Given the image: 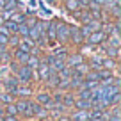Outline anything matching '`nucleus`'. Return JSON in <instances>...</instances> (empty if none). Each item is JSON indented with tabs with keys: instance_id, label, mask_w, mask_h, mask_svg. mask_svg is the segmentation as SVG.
<instances>
[{
	"instance_id": "obj_1",
	"label": "nucleus",
	"mask_w": 121,
	"mask_h": 121,
	"mask_svg": "<svg viewBox=\"0 0 121 121\" xmlns=\"http://www.w3.org/2000/svg\"><path fill=\"white\" fill-rule=\"evenodd\" d=\"M55 43L64 45L69 39V25L66 22H55Z\"/></svg>"
},
{
	"instance_id": "obj_2",
	"label": "nucleus",
	"mask_w": 121,
	"mask_h": 121,
	"mask_svg": "<svg viewBox=\"0 0 121 121\" xmlns=\"http://www.w3.org/2000/svg\"><path fill=\"white\" fill-rule=\"evenodd\" d=\"M68 41H71L73 45H77V46H82L84 43V38H82V34H80V27L78 25H69V39Z\"/></svg>"
},
{
	"instance_id": "obj_3",
	"label": "nucleus",
	"mask_w": 121,
	"mask_h": 121,
	"mask_svg": "<svg viewBox=\"0 0 121 121\" xmlns=\"http://www.w3.org/2000/svg\"><path fill=\"white\" fill-rule=\"evenodd\" d=\"M105 38H107L105 32L100 29V30H95V32H91L89 38L86 39V43H87V45H91V46H98V45H102V43L105 41Z\"/></svg>"
},
{
	"instance_id": "obj_4",
	"label": "nucleus",
	"mask_w": 121,
	"mask_h": 121,
	"mask_svg": "<svg viewBox=\"0 0 121 121\" xmlns=\"http://www.w3.org/2000/svg\"><path fill=\"white\" fill-rule=\"evenodd\" d=\"M36 69H38V77H39L41 80H45V82H46V78L53 73V69L45 62V59H41V62H39V66H38Z\"/></svg>"
},
{
	"instance_id": "obj_5",
	"label": "nucleus",
	"mask_w": 121,
	"mask_h": 121,
	"mask_svg": "<svg viewBox=\"0 0 121 121\" xmlns=\"http://www.w3.org/2000/svg\"><path fill=\"white\" fill-rule=\"evenodd\" d=\"M80 62H84L82 53H69V55H66V66H68V68H75Z\"/></svg>"
},
{
	"instance_id": "obj_6",
	"label": "nucleus",
	"mask_w": 121,
	"mask_h": 121,
	"mask_svg": "<svg viewBox=\"0 0 121 121\" xmlns=\"http://www.w3.org/2000/svg\"><path fill=\"white\" fill-rule=\"evenodd\" d=\"M36 102H38L39 105H43L45 109H50L53 100H52V95H50V93H39V95L36 96Z\"/></svg>"
},
{
	"instance_id": "obj_7",
	"label": "nucleus",
	"mask_w": 121,
	"mask_h": 121,
	"mask_svg": "<svg viewBox=\"0 0 121 121\" xmlns=\"http://www.w3.org/2000/svg\"><path fill=\"white\" fill-rule=\"evenodd\" d=\"M16 48L23 50V52H27V53H30L32 50L36 48V43H34V41H30L29 38H20V41H18V46H16Z\"/></svg>"
},
{
	"instance_id": "obj_8",
	"label": "nucleus",
	"mask_w": 121,
	"mask_h": 121,
	"mask_svg": "<svg viewBox=\"0 0 121 121\" xmlns=\"http://www.w3.org/2000/svg\"><path fill=\"white\" fill-rule=\"evenodd\" d=\"M29 55L30 53L23 52V50H20V48H16L14 52H13V59H14V62H18V64H25L27 59H29Z\"/></svg>"
},
{
	"instance_id": "obj_9",
	"label": "nucleus",
	"mask_w": 121,
	"mask_h": 121,
	"mask_svg": "<svg viewBox=\"0 0 121 121\" xmlns=\"http://www.w3.org/2000/svg\"><path fill=\"white\" fill-rule=\"evenodd\" d=\"M69 119H71V121H87V119H89V110H80V109H77L75 112L69 116Z\"/></svg>"
},
{
	"instance_id": "obj_10",
	"label": "nucleus",
	"mask_w": 121,
	"mask_h": 121,
	"mask_svg": "<svg viewBox=\"0 0 121 121\" xmlns=\"http://www.w3.org/2000/svg\"><path fill=\"white\" fill-rule=\"evenodd\" d=\"M4 86H5V89H7V93H14V89L20 86V82H18V78L16 77H9V78H5L4 80Z\"/></svg>"
},
{
	"instance_id": "obj_11",
	"label": "nucleus",
	"mask_w": 121,
	"mask_h": 121,
	"mask_svg": "<svg viewBox=\"0 0 121 121\" xmlns=\"http://www.w3.org/2000/svg\"><path fill=\"white\" fill-rule=\"evenodd\" d=\"M73 107L80 110H89L91 109V100H82V98H75L73 102Z\"/></svg>"
},
{
	"instance_id": "obj_12",
	"label": "nucleus",
	"mask_w": 121,
	"mask_h": 121,
	"mask_svg": "<svg viewBox=\"0 0 121 121\" xmlns=\"http://www.w3.org/2000/svg\"><path fill=\"white\" fill-rule=\"evenodd\" d=\"M39 62H41V59L38 57V53H30L29 59H27V62H25V66H29L30 69H36L39 66Z\"/></svg>"
},
{
	"instance_id": "obj_13",
	"label": "nucleus",
	"mask_w": 121,
	"mask_h": 121,
	"mask_svg": "<svg viewBox=\"0 0 121 121\" xmlns=\"http://www.w3.org/2000/svg\"><path fill=\"white\" fill-rule=\"evenodd\" d=\"M30 93H32V91H30V87H25V86H22V84H20V86L14 89V93H13V95H18L20 98H22V96H23V98H27Z\"/></svg>"
},
{
	"instance_id": "obj_14",
	"label": "nucleus",
	"mask_w": 121,
	"mask_h": 121,
	"mask_svg": "<svg viewBox=\"0 0 121 121\" xmlns=\"http://www.w3.org/2000/svg\"><path fill=\"white\" fill-rule=\"evenodd\" d=\"M25 18H27V14H25V13H22V11H14V13L11 14V18H9V20L20 25V23H23V22H25Z\"/></svg>"
},
{
	"instance_id": "obj_15",
	"label": "nucleus",
	"mask_w": 121,
	"mask_h": 121,
	"mask_svg": "<svg viewBox=\"0 0 121 121\" xmlns=\"http://www.w3.org/2000/svg\"><path fill=\"white\" fill-rule=\"evenodd\" d=\"M64 7L68 9L69 13H75V11H78V9H80V5H78V0H64Z\"/></svg>"
},
{
	"instance_id": "obj_16",
	"label": "nucleus",
	"mask_w": 121,
	"mask_h": 121,
	"mask_svg": "<svg viewBox=\"0 0 121 121\" xmlns=\"http://www.w3.org/2000/svg\"><path fill=\"white\" fill-rule=\"evenodd\" d=\"M116 60L114 59H110V57H103L102 59V68H105V69H110V71H112L114 68H116Z\"/></svg>"
},
{
	"instance_id": "obj_17",
	"label": "nucleus",
	"mask_w": 121,
	"mask_h": 121,
	"mask_svg": "<svg viewBox=\"0 0 121 121\" xmlns=\"http://www.w3.org/2000/svg\"><path fill=\"white\" fill-rule=\"evenodd\" d=\"M14 105H16L18 114H22V116H23V114H25V110H27V107H29V100H25V98H23V100H18Z\"/></svg>"
},
{
	"instance_id": "obj_18",
	"label": "nucleus",
	"mask_w": 121,
	"mask_h": 121,
	"mask_svg": "<svg viewBox=\"0 0 121 121\" xmlns=\"http://www.w3.org/2000/svg\"><path fill=\"white\" fill-rule=\"evenodd\" d=\"M102 59L103 57H98V55H95V57H91V60H89V68L91 69H100L102 68Z\"/></svg>"
},
{
	"instance_id": "obj_19",
	"label": "nucleus",
	"mask_w": 121,
	"mask_h": 121,
	"mask_svg": "<svg viewBox=\"0 0 121 121\" xmlns=\"http://www.w3.org/2000/svg\"><path fill=\"white\" fill-rule=\"evenodd\" d=\"M29 39H30V41H34V43H38V41H39V30H38V23H36L34 27H30V29H29Z\"/></svg>"
},
{
	"instance_id": "obj_20",
	"label": "nucleus",
	"mask_w": 121,
	"mask_h": 121,
	"mask_svg": "<svg viewBox=\"0 0 121 121\" xmlns=\"http://www.w3.org/2000/svg\"><path fill=\"white\" fill-rule=\"evenodd\" d=\"M73 102H75V98H73L69 93H66V95L60 96V103H62L64 107H73Z\"/></svg>"
},
{
	"instance_id": "obj_21",
	"label": "nucleus",
	"mask_w": 121,
	"mask_h": 121,
	"mask_svg": "<svg viewBox=\"0 0 121 121\" xmlns=\"http://www.w3.org/2000/svg\"><path fill=\"white\" fill-rule=\"evenodd\" d=\"M4 25H5V29L9 30V34H18V23L11 22V20H5Z\"/></svg>"
},
{
	"instance_id": "obj_22",
	"label": "nucleus",
	"mask_w": 121,
	"mask_h": 121,
	"mask_svg": "<svg viewBox=\"0 0 121 121\" xmlns=\"http://www.w3.org/2000/svg\"><path fill=\"white\" fill-rule=\"evenodd\" d=\"M4 112L7 114V116H18V110H16L14 103H7V105H4Z\"/></svg>"
},
{
	"instance_id": "obj_23",
	"label": "nucleus",
	"mask_w": 121,
	"mask_h": 121,
	"mask_svg": "<svg viewBox=\"0 0 121 121\" xmlns=\"http://www.w3.org/2000/svg\"><path fill=\"white\" fill-rule=\"evenodd\" d=\"M84 25L89 27L91 32H95V30H100V29H102V22H98V20H89V22L84 23Z\"/></svg>"
},
{
	"instance_id": "obj_24",
	"label": "nucleus",
	"mask_w": 121,
	"mask_h": 121,
	"mask_svg": "<svg viewBox=\"0 0 121 121\" xmlns=\"http://www.w3.org/2000/svg\"><path fill=\"white\" fill-rule=\"evenodd\" d=\"M77 98L91 100V89H87V87H80V89H78V96H77Z\"/></svg>"
},
{
	"instance_id": "obj_25",
	"label": "nucleus",
	"mask_w": 121,
	"mask_h": 121,
	"mask_svg": "<svg viewBox=\"0 0 121 121\" xmlns=\"http://www.w3.org/2000/svg\"><path fill=\"white\" fill-rule=\"evenodd\" d=\"M0 102L5 103V105H7V103H13V95L11 93H0Z\"/></svg>"
},
{
	"instance_id": "obj_26",
	"label": "nucleus",
	"mask_w": 121,
	"mask_h": 121,
	"mask_svg": "<svg viewBox=\"0 0 121 121\" xmlns=\"http://www.w3.org/2000/svg\"><path fill=\"white\" fill-rule=\"evenodd\" d=\"M23 23H25V25L30 29V27H34L36 23H38V20H36L34 16H27V18H25V22H23Z\"/></svg>"
},
{
	"instance_id": "obj_27",
	"label": "nucleus",
	"mask_w": 121,
	"mask_h": 121,
	"mask_svg": "<svg viewBox=\"0 0 121 121\" xmlns=\"http://www.w3.org/2000/svg\"><path fill=\"white\" fill-rule=\"evenodd\" d=\"M4 121H18V116H4Z\"/></svg>"
},
{
	"instance_id": "obj_28",
	"label": "nucleus",
	"mask_w": 121,
	"mask_h": 121,
	"mask_svg": "<svg viewBox=\"0 0 121 121\" xmlns=\"http://www.w3.org/2000/svg\"><path fill=\"white\" fill-rule=\"evenodd\" d=\"M87 4H89V0H78L80 9H86V7H87Z\"/></svg>"
},
{
	"instance_id": "obj_29",
	"label": "nucleus",
	"mask_w": 121,
	"mask_h": 121,
	"mask_svg": "<svg viewBox=\"0 0 121 121\" xmlns=\"http://www.w3.org/2000/svg\"><path fill=\"white\" fill-rule=\"evenodd\" d=\"M57 121H71V119H69V116H64V114H60V116L57 117Z\"/></svg>"
},
{
	"instance_id": "obj_30",
	"label": "nucleus",
	"mask_w": 121,
	"mask_h": 121,
	"mask_svg": "<svg viewBox=\"0 0 121 121\" xmlns=\"http://www.w3.org/2000/svg\"><path fill=\"white\" fill-rule=\"evenodd\" d=\"M5 2H7V0H0V9H4V5H5Z\"/></svg>"
},
{
	"instance_id": "obj_31",
	"label": "nucleus",
	"mask_w": 121,
	"mask_h": 121,
	"mask_svg": "<svg viewBox=\"0 0 121 121\" xmlns=\"http://www.w3.org/2000/svg\"><path fill=\"white\" fill-rule=\"evenodd\" d=\"M41 121H53L52 117H45V119H41Z\"/></svg>"
},
{
	"instance_id": "obj_32",
	"label": "nucleus",
	"mask_w": 121,
	"mask_h": 121,
	"mask_svg": "<svg viewBox=\"0 0 121 121\" xmlns=\"http://www.w3.org/2000/svg\"><path fill=\"white\" fill-rule=\"evenodd\" d=\"M0 121H4V116H0Z\"/></svg>"
}]
</instances>
